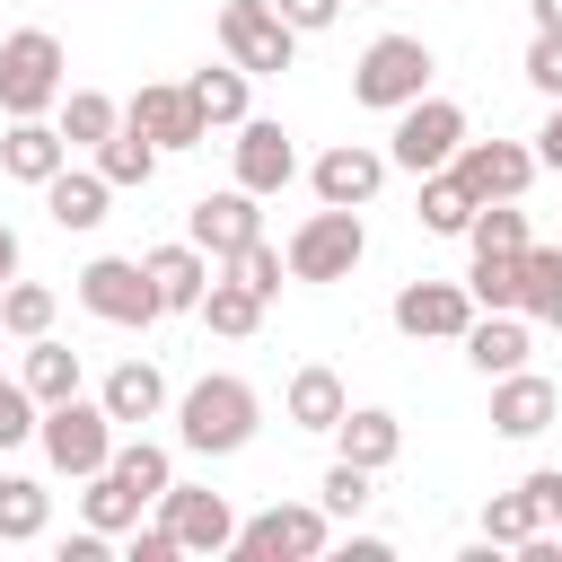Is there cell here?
<instances>
[{"label":"cell","mask_w":562,"mask_h":562,"mask_svg":"<svg viewBox=\"0 0 562 562\" xmlns=\"http://www.w3.org/2000/svg\"><path fill=\"white\" fill-rule=\"evenodd\" d=\"M0 325H9V342L53 334V290H44V281H9V290H0Z\"/></svg>","instance_id":"d590c367"},{"label":"cell","mask_w":562,"mask_h":562,"mask_svg":"<svg viewBox=\"0 0 562 562\" xmlns=\"http://www.w3.org/2000/svg\"><path fill=\"white\" fill-rule=\"evenodd\" d=\"M140 509H149V492H132L114 465H97V474H88V492H79V518H88V527H105V536H132V527H140Z\"/></svg>","instance_id":"4dcf8cb0"},{"label":"cell","mask_w":562,"mask_h":562,"mask_svg":"<svg viewBox=\"0 0 562 562\" xmlns=\"http://www.w3.org/2000/svg\"><path fill=\"white\" fill-rule=\"evenodd\" d=\"M413 184H422L413 220H422L430 237H465V228H474V211H483V202H474V193L457 184V167H439V176H413Z\"/></svg>","instance_id":"f546056e"},{"label":"cell","mask_w":562,"mask_h":562,"mask_svg":"<svg viewBox=\"0 0 562 562\" xmlns=\"http://www.w3.org/2000/svg\"><path fill=\"white\" fill-rule=\"evenodd\" d=\"M158 158H167V149H158L149 132H132V123H123V132H105V140L88 149V167H97V176H105L114 193H140V184L158 176Z\"/></svg>","instance_id":"d4e9b609"},{"label":"cell","mask_w":562,"mask_h":562,"mask_svg":"<svg viewBox=\"0 0 562 562\" xmlns=\"http://www.w3.org/2000/svg\"><path fill=\"white\" fill-rule=\"evenodd\" d=\"M97 404H105L123 430L158 422V413H167V378H158V360H140V351H132V360H114V369H105V386H97Z\"/></svg>","instance_id":"7402d4cb"},{"label":"cell","mask_w":562,"mask_h":562,"mask_svg":"<svg viewBox=\"0 0 562 562\" xmlns=\"http://www.w3.org/2000/svg\"><path fill=\"white\" fill-rule=\"evenodd\" d=\"M527 88L553 105L562 97V26H536V44H527Z\"/></svg>","instance_id":"b9f144b4"},{"label":"cell","mask_w":562,"mask_h":562,"mask_svg":"<svg viewBox=\"0 0 562 562\" xmlns=\"http://www.w3.org/2000/svg\"><path fill=\"white\" fill-rule=\"evenodd\" d=\"M448 167H457V184L474 202H518L536 184V140H465Z\"/></svg>","instance_id":"4fadbf2b"},{"label":"cell","mask_w":562,"mask_h":562,"mask_svg":"<svg viewBox=\"0 0 562 562\" xmlns=\"http://www.w3.org/2000/svg\"><path fill=\"white\" fill-rule=\"evenodd\" d=\"M290 281H351L360 272V255H369V228H360V211H334V202H316L299 228H290Z\"/></svg>","instance_id":"9c48e42d"},{"label":"cell","mask_w":562,"mask_h":562,"mask_svg":"<svg viewBox=\"0 0 562 562\" xmlns=\"http://www.w3.org/2000/svg\"><path fill=\"white\" fill-rule=\"evenodd\" d=\"M386 316H395V334H413V342H465L474 290H465V281H404Z\"/></svg>","instance_id":"8fae6325"},{"label":"cell","mask_w":562,"mask_h":562,"mask_svg":"<svg viewBox=\"0 0 562 562\" xmlns=\"http://www.w3.org/2000/svg\"><path fill=\"white\" fill-rule=\"evenodd\" d=\"M123 123L149 132L158 149H202V140H211V123H202V105H193L184 79H149V88H132V97H123Z\"/></svg>","instance_id":"30bf717a"},{"label":"cell","mask_w":562,"mask_h":562,"mask_svg":"<svg viewBox=\"0 0 562 562\" xmlns=\"http://www.w3.org/2000/svg\"><path fill=\"white\" fill-rule=\"evenodd\" d=\"M53 527V492L35 474H0V544H35Z\"/></svg>","instance_id":"1f68e13d"},{"label":"cell","mask_w":562,"mask_h":562,"mask_svg":"<svg viewBox=\"0 0 562 562\" xmlns=\"http://www.w3.org/2000/svg\"><path fill=\"white\" fill-rule=\"evenodd\" d=\"M386 149H369V140H334L316 167H307V184H316V202H334V211H369L378 202V184H386Z\"/></svg>","instance_id":"9a60e30c"},{"label":"cell","mask_w":562,"mask_h":562,"mask_svg":"<svg viewBox=\"0 0 562 562\" xmlns=\"http://www.w3.org/2000/svg\"><path fill=\"white\" fill-rule=\"evenodd\" d=\"M105 202H114V184H105L97 167H61V176L44 184V220H53L61 237H88V228H105Z\"/></svg>","instance_id":"ffe728a7"},{"label":"cell","mask_w":562,"mask_h":562,"mask_svg":"<svg viewBox=\"0 0 562 562\" xmlns=\"http://www.w3.org/2000/svg\"><path fill=\"white\" fill-rule=\"evenodd\" d=\"M184 88H193V105H202V123H211V132H237V123L255 114V105H246L255 70H237V61H211V70H193Z\"/></svg>","instance_id":"484cf974"},{"label":"cell","mask_w":562,"mask_h":562,"mask_svg":"<svg viewBox=\"0 0 562 562\" xmlns=\"http://www.w3.org/2000/svg\"><path fill=\"white\" fill-rule=\"evenodd\" d=\"M9 281H18V228L0 220V290H9Z\"/></svg>","instance_id":"bcb514c9"},{"label":"cell","mask_w":562,"mask_h":562,"mask_svg":"<svg viewBox=\"0 0 562 562\" xmlns=\"http://www.w3.org/2000/svg\"><path fill=\"white\" fill-rule=\"evenodd\" d=\"M140 263H149V281H158V299H167V316H193V307H202V290L220 281V263H211L193 237H167V246H149Z\"/></svg>","instance_id":"d6986e66"},{"label":"cell","mask_w":562,"mask_h":562,"mask_svg":"<svg viewBox=\"0 0 562 562\" xmlns=\"http://www.w3.org/2000/svg\"><path fill=\"white\" fill-rule=\"evenodd\" d=\"M334 457H351V465L386 474V465L404 457V422H395L386 404H351V413L334 422Z\"/></svg>","instance_id":"cb8c5ba5"},{"label":"cell","mask_w":562,"mask_h":562,"mask_svg":"<svg viewBox=\"0 0 562 562\" xmlns=\"http://www.w3.org/2000/svg\"><path fill=\"white\" fill-rule=\"evenodd\" d=\"M0 351H9V325H0Z\"/></svg>","instance_id":"681fc988"},{"label":"cell","mask_w":562,"mask_h":562,"mask_svg":"<svg viewBox=\"0 0 562 562\" xmlns=\"http://www.w3.org/2000/svg\"><path fill=\"white\" fill-rule=\"evenodd\" d=\"M536 527H544V518H536V501H527V492H518V483H509V492H492V501H483V536H492V544H501V553H518V544H527V536H536Z\"/></svg>","instance_id":"8d00e7d4"},{"label":"cell","mask_w":562,"mask_h":562,"mask_svg":"<svg viewBox=\"0 0 562 562\" xmlns=\"http://www.w3.org/2000/svg\"><path fill=\"white\" fill-rule=\"evenodd\" d=\"M553 536H562V527H553Z\"/></svg>","instance_id":"f907efd6"},{"label":"cell","mask_w":562,"mask_h":562,"mask_svg":"<svg viewBox=\"0 0 562 562\" xmlns=\"http://www.w3.org/2000/svg\"><path fill=\"white\" fill-rule=\"evenodd\" d=\"M70 97V70H61V35L53 26H18L0 35V114H53Z\"/></svg>","instance_id":"3957f363"},{"label":"cell","mask_w":562,"mask_h":562,"mask_svg":"<svg viewBox=\"0 0 562 562\" xmlns=\"http://www.w3.org/2000/svg\"><path fill=\"white\" fill-rule=\"evenodd\" d=\"M465 140H474V123H465L457 97H413V105L395 114V132H386V158H395L404 176H439Z\"/></svg>","instance_id":"ba28073f"},{"label":"cell","mask_w":562,"mask_h":562,"mask_svg":"<svg viewBox=\"0 0 562 562\" xmlns=\"http://www.w3.org/2000/svg\"><path fill=\"white\" fill-rule=\"evenodd\" d=\"M255 430H263V395L237 369H211L176 395V439L193 457H237V448H255Z\"/></svg>","instance_id":"6da1fadb"},{"label":"cell","mask_w":562,"mask_h":562,"mask_svg":"<svg viewBox=\"0 0 562 562\" xmlns=\"http://www.w3.org/2000/svg\"><path fill=\"white\" fill-rule=\"evenodd\" d=\"M158 518H167L176 544L202 553V562L237 544V509H228V492H211V483H167V492H158Z\"/></svg>","instance_id":"7c38bea8"},{"label":"cell","mask_w":562,"mask_h":562,"mask_svg":"<svg viewBox=\"0 0 562 562\" xmlns=\"http://www.w3.org/2000/svg\"><path fill=\"white\" fill-rule=\"evenodd\" d=\"M465 290H474V307H518V255H474Z\"/></svg>","instance_id":"ab89813d"},{"label":"cell","mask_w":562,"mask_h":562,"mask_svg":"<svg viewBox=\"0 0 562 562\" xmlns=\"http://www.w3.org/2000/svg\"><path fill=\"white\" fill-rule=\"evenodd\" d=\"M351 9H386V0H351Z\"/></svg>","instance_id":"c3c4849f"},{"label":"cell","mask_w":562,"mask_h":562,"mask_svg":"<svg viewBox=\"0 0 562 562\" xmlns=\"http://www.w3.org/2000/svg\"><path fill=\"white\" fill-rule=\"evenodd\" d=\"M70 290H79V307H88L97 325H123V334H140V325L167 316V299H158V281H149L140 255H88Z\"/></svg>","instance_id":"277c9868"},{"label":"cell","mask_w":562,"mask_h":562,"mask_svg":"<svg viewBox=\"0 0 562 562\" xmlns=\"http://www.w3.org/2000/svg\"><path fill=\"white\" fill-rule=\"evenodd\" d=\"M53 123H61V140H70V149H97L105 132H123V105H114L105 88H70V97L53 105Z\"/></svg>","instance_id":"d6a6232c"},{"label":"cell","mask_w":562,"mask_h":562,"mask_svg":"<svg viewBox=\"0 0 562 562\" xmlns=\"http://www.w3.org/2000/svg\"><path fill=\"white\" fill-rule=\"evenodd\" d=\"M105 465H114L132 492H149V509H158V492L176 483V457H167L158 439H114V457H105Z\"/></svg>","instance_id":"836d02e7"},{"label":"cell","mask_w":562,"mask_h":562,"mask_svg":"<svg viewBox=\"0 0 562 562\" xmlns=\"http://www.w3.org/2000/svg\"><path fill=\"white\" fill-rule=\"evenodd\" d=\"M369 483H378V474H369V465H351V457H334V465H325V483H316V501H325V509H334V518H360V509H369V501H378V492H369Z\"/></svg>","instance_id":"f35d334b"},{"label":"cell","mask_w":562,"mask_h":562,"mask_svg":"<svg viewBox=\"0 0 562 562\" xmlns=\"http://www.w3.org/2000/svg\"><path fill=\"white\" fill-rule=\"evenodd\" d=\"M527 316L518 307H474V325H465V360L483 369V378H509V369H527Z\"/></svg>","instance_id":"44dd1931"},{"label":"cell","mask_w":562,"mask_h":562,"mask_svg":"<svg viewBox=\"0 0 562 562\" xmlns=\"http://www.w3.org/2000/svg\"><path fill=\"white\" fill-rule=\"evenodd\" d=\"M536 167H553L562 176V97L544 105V123H536Z\"/></svg>","instance_id":"f6af8a7d"},{"label":"cell","mask_w":562,"mask_h":562,"mask_svg":"<svg viewBox=\"0 0 562 562\" xmlns=\"http://www.w3.org/2000/svg\"><path fill=\"white\" fill-rule=\"evenodd\" d=\"M114 439H123V422H114L97 395H61V404H44V422H35L44 465H53V474H70V483H88V474L114 457Z\"/></svg>","instance_id":"7a4b0ae2"},{"label":"cell","mask_w":562,"mask_h":562,"mask_svg":"<svg viewBox=\"0 0 562 562\" xmlns=\"http://www.w3.org/2000/svg\"><path fill=\"white\" fill-rule=\"evenodd\" d=\"M465 246H474V255H527L536 237H527V211H518V202H483L474 228H465Z\"/></svg>","instance_id":"e575fe53"},{"label":"cell","mask_w":562,"mask_h":562,"mask_svg":"<svg viewBox=\"0 0 562 562\" xmlns=\"http://www.w3.org/2000/svg\"><path fill=\"white\" fill-rule=\"evenodd\" d=\"M228 158H237V184H246V193H263V202L299 176V140H290L281 123H263V114H246V123H237Z\"/></svg>","instance_id":"e0dca14e"},{"label":"cell","mask_w":562,"mask_h":562,"mask_svg":"<svg viewBox=\"0 0 562 562\" xmlns=\"http://www.w3.org/2000/svg\"><path fill=\"white\" fill-rule=\"evenodd\" d=\"M220 272H237V281H246L255 299H281V272H290V255H281L272 237H255V246H237V255H228Z\"/></svg>","instance_id":"74e56055"},{"label":"cell","mask_w":562,"mask_h":562,"mask_svg":"<svg viewBox=\"0 0 562 562\" xmlns=\"http://www.w3.org/2000/svg\"><path fill=\"white\" fill-rule=\"evenodd\" d=\"M518 492L536 501V518H544V527H562V465H527V474H518Z\"/></svg>","instance_id":"7bdbcfd3"},{"label":"cell","mask_w":562,"mask_h":562,"mask_svg":"<svg viewBox=\"0 0 562 562\" xmlns=\"http://www.w3.org/2000/svg\"><path fill=\"white\" fill-rule=\"evenodd\" d=\"M281 413L299 422V430H316V439H334V422L351 413V386L325 369V360H307V369H290V386H281Z\"/></svg>","instance_id":"603a6c76"},{"label":"cell","mask_w":562,"mask_h":562,"mask_svg":"<svg viewBox=\"0 0 562 562\" xmlns=\"http://www.w3.org/2000/svg\"><path fill=\"white\" fill-rule=\"evenodd\" d=\"M430 70H439V53H430L422 35H378V44L351 61V97H360L369 114H404L413 97H430Z\"/></svg>","instance_id":"5b68a950"},{"label":"cell","mask_w":562,"mask_h":562,"mask_svg":"<svg viewBox=\"0 0 562 562\" xmlns=\"http://www.w3.org/2000/svg\"><path fill=\"white\" fill-rule=\"evenodd\" d=\"M553 413H562V386H553L544 369H509V378H492V430H501V439H544Z\"/></svg>","instance_id":"ac0fdd59"},{"label":"cell","mask_w":562,"mask_h":562,"mask_svg":"<svg viewBox=\"0 0 562 562\" xmlns=\"http://www.w3.org/2000/svg\"><path fill=\"white\" fill-rule=\"evenodd\" d=\"M263 307H272V299H255L237 272H220V281L202 290V307H193V316H202L220 342H246V334H263Z\"/></svg>","instance_id":"4316f807"},{"label":"cell","mask_w":562,"mask_h":562,"mask_svg":"<svg viewBox=\"0 0 562 562\" xmlns=\"http://www.w3.org/2000/svg\"><path fill=\"white\" fill-rule=\"evenodd\" d=\"M18 351H26V360H18V378H26V395H35V404H61V395H79V378H88V369H79V351H70V342L35 334V342H18Z\"/></svg>","instance_id":"83f0119b"},{"label":"cell","mask_w":562,"mask_h":562,"mask_svg":"<svg viewBox=\"0 0 562 562\" xmlns=\"http://www.w3.org/2000/svg\"><path fill=\"white\" fill-rule=\"evenodd\" d=\"M527 18L536 26H562V0H527Z\"/></svg>","instance_id":"7dc6e473"},{"label":"cell","mask_w":562,"mask_h":562,"mask_svg":"<svg viewBox=\"0 0 562 562\" xmlns=\"http://www.w3.org/2000/svg\"><path fill=\"white\" fill-rule=\"evenodd\" d=\"M184 237H193L211 263H228L237 246H255V237H263V193H246V184H228V193H202V202L184 211Z\"/></svg>","instance_id":"5bb4252c"},{"label":"cell","mask_w":562,"mask_h":562,"mask_svg":"<svg viewBox=\"0 0 562 562\" xmlns=\"http://www.w3.org/2000/svg\"><path fill=\"white\" fill-rule=\"evenodd\" d=\"M220 53L237 61V70H255V79H281L290 61H299V26L272 9V0H220Z\"/></svg>","instance_id":"52a82bcc"},{"label":"cell","mask_w":562,"mask_h":562,"mask_svg":"<svg viewBox=\"0 0 562 562\" xmlns=\"http://www.w3.org/2000/svg\"><path fill=\"white\" fill-rule=\"evenodd\" d=\"M61 167H70V140H61L53 114H18V123L0 132V176H9V184H35V193H44Z\"/></svg>","instance_id":"2e32d148"},{"label":"cell","mask_w":562,"mask_h":562,"mask_svg":"<svg viewBox=\"0 0 562 562\" xmlns=\"http://www.w3.org/2000/svg\"><path fill=\"white\" fill-rule=\"evenodd\" d=\"M518 316L527 325H562V237L518 255Z\"/></svg>","instance_id":"f1b7e54d"},{"label":"cell","mask_w":562,"mask_h":562,"mask_svg":"<svg viewBox=\"0 0 562 562\" xmlns=\"http://www.w3.org/2000/svg\"><path fill=\"white\" fill-rule=\"evenodd\" d=\"M35 422H44V404L26 395V378H0V457H9V448H26V439H35Z\"/></svg>","instance_id":"60d3db41"},{"label":"cell","mask_w":562,"mask_h":562,"mask_svg":"<svg viewBox=\"0 0 562 562\" xmlns=\"http://www.w3.org/2000/svg\"><path fill=\"white\" fill-rule=\"evenodd\" d=\"M272 9H281V18L299 26V35H325V26L342 18V0H272Z\"/></svg>","instance_id":"ee69618b"},{"label":"cell","mask_w":562,"mask_h":562,"mask_svg":"<svg viewBox=\"0 0 562 562\" xmlns=\"http://www.w3.org/2000/svg\"><path fill=\"white\" fill-rule=\"evenodd\" d=\"M334 544V509L325 501H272L255 518H237V562H316Z\"/></svg>","instance_id":"8992f818"}]
</instances>
